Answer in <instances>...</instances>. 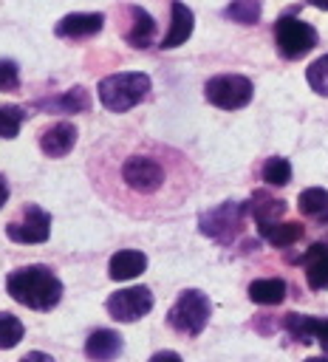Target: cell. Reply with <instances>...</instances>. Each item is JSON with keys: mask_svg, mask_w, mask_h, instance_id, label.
Here are the masks:
<instances>
[{"mask_svg": "<svg viewBox=\"0 0 328 362\" xmlns=\"http://www.w3.org/2000/svg\"><path fill=\"white\" fill-rule=\"evenodd\" d=\"M209 314H212V305H209V297L201 291V288H184L178 294V300L170 305L167 311V322L184 334V337H198L206 322H209Z\"/></svg>", "mask_w": 328, "mask_h": 362, "instance_id": "4", "label": "cell"}, {"mask_svg": "<svg viewBox=\"0 0 328 362\" xmlns=\"http://www.w3.org/2000/svg\"><path fill=\"white\" fill-rule=\"evenodd\" d=\"M260 0H232L226 8H223V17L232 20V23H240V25H252L260 20Z\"/></svg>", "mask_w": 328, "mask_h": 362, "instance_id": "23", "label": "cell"}, {"mask_svg": "<svg viewBox=\"0 0 328 362\" xmlns=\"http://www.w3.org/2000/svg\"><path fill=\"white\" fill-rule=\"evenodd\" d=\"M308 6H314V8H322V11H328V0H305Z\"/></svg>", "mask_w": 328, "mask_h": 362, "instance_id": "32", "label": "cell"}, {"mask_svg": "<svg viewBox=\"0 0 328 362\" xmlns=\"http://www.w3.org/2000/svg\"><path fill=\"white\" fill-rule=\"evenodd\" d=\"M6 291L11 294V300H17L20 305L31 311H51L62 300L59 277L42 263H31V266H20L8 272Z\"/></svg>", "mask_w": 328, "mask_h": 362, "instance_id": "2", "label": "cell"}, {"mask_svg": "<svg viewBox=\"0 0 328 362\" xmlns=\"http://www.w3.org/2000/svg\"><path fill=\"white\" fill-rule=\"evenodd\" d=\"M303 362H328V356H308V359H303Z\"/></svg>", "mask_w": 328, "mask_h": 362, "instance_id": "33", "label": "cell"}, {"mask_svg": "<svg viewBox=\"0 0 328 362\" xmlns=\"http://www.w3.org/2000/svg\"><path fill=\"white\" fill-rule=\"evenodd\" d=\"M305 79H308L311 90H317L320 96H328V54L317 57V59L305 68Z\"/></svg>", "mask_w": 328, "mask_h": 362, "instance_id": "27", "label": "cell"}, {"mask_svg": "<svg viewBox=\"0 0 328 362\" xmlns=\"http://www.w3.org/2000/svg\"><path fill=\"white\" fill-rule=\"evenodd\" d=\"M283 328H286V334H288L294 342H300V345L320 342V345L328 351V317H311V314H286Z\"/></svg>", "mask_w": 328, "mask_h": 362, "instance_id": "10", "label": "cell"}, {"mask_svg": "<svg viewBox=\"0 0 328 362\" xmlns=\"http://www.w3.org/2000/svg\"><path fill=\"white\" fill-rule=\"evenodd\" d=\"M300 263L305 269V283L308 288L314 291H322L328 288V243H311L303 255H300Z\"/></svg>", "mask_w": 328, "mask_h": 362, "instance_id": "12", "label": "cell"}, {"mask_svg": "<svg viewBox=\"0 0 328 362\" xmlns=\"http://www.w3.org/2000/svg\"><path fill=\"white\" fill-rule=\"evenodd\" d=\"M130 28H127V42L133 48H147L156 37V20L141 8V6H130Z\"/></svg>", "mask_w": 328, "mask_h": 362, "instance_id": "20", "label": "cell"}, {"mask_svg": "<svg viewBox=\"0 0 328 362\" xmlns=\"http://www.w3.org/2000/svg\"><path fill=\"white\" fill-rule=\"evenodd\" d=\"M249 300L257 305H277L286 300V280L280 277H260L249 283Z\"/></svg>", "mask_w": 328, "mask_h": 362, "instance_id": "21", "label": "cell"}, {"mask_svg": "<svg viewBox=\"0 0 328 362\" xmlns=\"http://www.w3.org/2000/svg\"><path fill=\"white\" fill-rule=\"evenodd\" d=\"M195 28V14L189 6H184L181 0H172L170 6V31L161 40V48H178L192 37Z\"/></svg>", "mask_w": 328, "mask_h": 362, "instance_id": "13", "label": "cell"}, {"mask_svg": "<svg viewBox=\"0 0 328 362\" xmlns=\"http://www.w3.org/2000/svg\"><path fill=\"white\" fill-rule=\"evenodd\" d=\"M170 150L161 147H133L127 153H122L116 161L107 164V170H102V181H113L122 195L133 198V201H178L175 192H170V187L178 189H189V181L184 178V173L175 175V170H184V156H172L164 158Z\"/></svg>", "mask_w": 328, "mask_h": 362, "instance_id": "1", "label": "cell"}, {"mask_svg": "<svg viewBox=\"0 0 328 362\" xmlns=\"http://www.w3.org/2000/svg\"><path fill=\"white\" fill-rule=\"evenodd\" d=\"M150 362H184V359L175 351H158V354L150 356Z\"/></svg>", "mask_w": 328, "mask_h": 362, "instance_id": "29", "label": "cell"}, {"mask_svg": "<svg viewBox=\"0 0 328 362\" xmlns=\"http://www.w3.org/2000/svg\"><path fill=\"white\" fill-rule=\"evenodd\" d=\"M20 362H54V356L51 354H42V351H28Z\"/></svg>", "mask_w": 328, "mask_h": 362, "instance_id": "30", "label": "cell"}, {"mask_svg": "<svg viewBox=\"0 0 328 362\" xmlns=\"http://www.w3.org/2000/svg\"><path fill=\"white\" fill-rule=\"evenodd\" d=\"M102 25H105V14H96V11H93V14L76 11V14H65V17L57 23L54 34L62 37V40H82V37L99 34Z\"/></svg>", "mask_w": 328, "mask_h": 362, "instance_id": "11", "label": "cell"}, {"mask_svg": "<svg viewBox=\"0 0 328 362\" xmlns=\"http://www.w3.org/2000/svg\"><path fill=\"white\" fill-rule=\"evenodd\" d=\"M40 107L51 110V113H85L90 107V93L82 85H76V88H71L59 96H51L45 102H40Z\"/></svg>", "mask_w": 328, "mask_h": 362, "instance_id": "19", "label": "cell"}, {"mask_svg": "<svg viewBox=\"0 0 328 362\" xmlns=\"http://www.w3.org/2000/svg\"><path fill=\"white\" fill-rule=\"evenodd\" d=\"M107 314L119 322H136L144 314H150L153 308V291L147 286H130V288H119L107 297L105 303Z\"/></svg>", "mask_w": 328, "mask_h": 362, "instance_id": "8", "label": "cell"}, {"mask_svg": "<svg viewBox=\"0 0 328 362\" xmlns=\"http://www.w3.org/2000/svg\"><path fill=\"white\" fill-rule=\"evenodd\" d=\"M20 88V68L14 59H0V90H17Z\"/></svg>", "mask_w": 328, "mask_h": 362, "instance_id": "28", "label": "cell"}, {"mask_svg": "<svg viewBox=\"0 0 328 362\" xmlns=\"http://www.w3.org/2000/svg\"><path fill=\"white\" fill-rule=\"evenodd\" d=\"M204 96L209 105H215L221 110H240L252 102L254 88H252V79L243 74H218V76L206 79Z\"/></svg>", "mask_w": 328, "mask_h": 362, "instance_id": "6", "label": "cell"}, {"mask_svg": "<svg viewBox=\"0 0 328 362\" xmlns=\"http://www.w3.org/2000/svg\"><path fill=\"white\" fill-rule=\"evenodd\" d=\"M257 232H260V238H263L266 243H271L274 249H288V246H294V243L305 235L303 223H297V221L266 223V226H257Z\"/></svg>", "mask_w": 328, "mask_h": 362, "instance_id": "18", "label": "cell"}, {"mask_svg": "<svg viewBox=\"0 0 328 362\" xmlns=\"http://www.w3.org/2000/svg\"><path fill=\"white\" fill-rule=\"evenodd\" d=\"M6 201H8V181L0 175V209L6 206Z\"/></svg>", "mask_w": 328, "mask_h": 362, "instance_id": "31", "label": "cell"}, {"mask_svg": "<svg viewBox=\"0 0 328 362\" xmlns=\"http://www.w3.org/2000/svg\"><path fill=\"white\" fill-rule=\"evenodd\" d=\"M76 144V127L71 122H57L51 127L42 130L40 136V150L48 156V158H62L74 150Z\"/></svg>", "mask_w": 328, "mask_h": 362, "instance_id": "14", "label": "cell"}, {"mask_svg": "<svg viewBox=\"0 0 328 362\" xmlns=\"http://www.w3.org/2000/svg\"><path fill=\"white\" fill-rule=\"evenodd\" d=\"M6 235L14 243H45L48 235H51V215L42 206L28 204L20 212V218H14L11 223H6Z\"/></svg>", "mask_w": 328, "mask_h": 362, "instance_id": "9", "label": "cell"}, {"mask_svg": "<svg viewBox=\"0 0 328 362\" xmlns=\"http://www.w3.org/2000/svg\"><path fill=\"white\" fill-rule=\"evenodd\" d=\"M144 269H147V257H144V252H136V249H122L107 263V274L113 280H133Z\"/></svg>", "mask_w": 328, "mask_h": 362, "instance_id": "17", "label": "cell"}, {"mask_svg": "<svg viewBox=\"0 0 328 362\" xmlns=\"http://www.w3.org/2000/svg\"><path fill=\"white\" fill-rule=\"evenodd\" d=\"M99 102L110 113H127L150 93V76L141 71H119L99 82Z\"/></svg>", "mask_w": 328, "mask_h": 362, "instance_id": "3", "label": "cell"}, {"mask_svg": "<svg viewBox=\"0 0 328 362\" xmlns=\"http://www.w3.org/2000/svg\"><path fill=\"white\" fill-rule=\"evenodd\" d=\"M23 334H25L23 322H20L14 314L0 311V348H3V351H8V348H14V345H20Z\"/></svg>", "mask_w": 328, "mask_h": 362, "instance_id": "26", "label": "cell"}, {"mask_svg": "<svg viewBox=\"0 0 328 362\" xmlns=\"http://www.w3.org/2000/svg\"><path fill=\"white\" fill-rule=\"evenodd\" d=\"M274 45L286 59H300L317 45V28L297 17H280L274 23Z\"/></svg>", "mask_w": 328, "mask_h": 362, "instance_id": "7", "label": "cell"}, {"mask_svg": "<svg viewBox=\"0 0 328 362\" xmlns=\"http://www.w3.org/2000/svg\"><path fill=\"white\" fill-rule=\"evenodd\" d=\"M260 175H263V181H266L269 187H286V184L291 181V164H288V158H283V156H271V158H266Z\"/></svg>", "mask_w": 328, "mask_h": 362, "instance_id": "24", "label": "cell"}, {"mask_svg": "<svg viewBox=\"0 0 328 362\" xmlns=\"http://www.w3.org/2000/svg\"><path fill=\"white\" fill-rule=\"evenodd\" d=\"M297 209L317 223H328V189H322V187L303 189L297 195Z\"/></svg>", "mask_w": 328, "mask_h": 362, "instance_id": "22", "label": "cell"}, {"mask_svg": "<svg viewBox=\"0 0 328 362\" xmlns=\"http://www.w3.org/2000/svg\"><path fill=\"white\" fill-rule=\"evenodd\" d=\"M246 212H249L246 204H240V201H223V204H218V206L201 212L198 226H201V232H204L206 238H212V240L229 246V243L243 232Z\"/></svg>", "mask_w": 328, "mask_h": 362, "instance_id": "5", "label": "cell"}, {"mask_svg": "<svg viewBox=\"0 0 328 362\" xmlns=\"http://www.w3.org/2000/svg\"><path fill=\"white\" fill-rule=\"evenodd\" d=\"M28 113L20 105H0V139H14Z\"/></svg>", "mask_w": 328, "mask_h": 362, "instance_id": "25", "label": "cell"}, {"mask_svg": "<svg viewBox=\"0 0 328 362\" xmlns=\"http://www.w3.org/2000/svg\"><path fill=\"white\" fill-rule=\"evenodd\" d=\"M122 348H124L122 337L116 331H110V328H96L85 339V356L93 359V362H110V359H116L122 354Z\"/></svg>", "mask_w": 328, "mask_h": 362, "instance_id": "15", "label": "cell"}, {"mask_svg": "<svg viewBox=\"0 0 328 362\" xmlns=\"http://www.w3.org/2000/svg\"><path fill=\"white\" fill-rule=\"evenodd\" d=\"M246 209H249V215L254 218L257 226H266V223H277L286 215V201L269 195L266 189H257L252 195V201L246 204Z\"/></svg>", "mask_w": 328, "mask_h": 362, "instance_id": "16", "label": "cell"}]
</instances>
